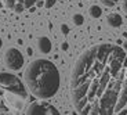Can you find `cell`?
<instances>
[{
	"mask_svg": "<svg viewBox=\"0 0 127 115\" xmlns=\"http://www.w3.org/2000/svg\"><path fill=\"white\" fill-rule=\"evenodd\" d=\"M26 51H28V54H29V56H32V54H33V50H32L31 47H28V50H26Z\"/></svg>",
	"mask_w": 127,
	"mask_h": 115,
	"instance_id": "18",
	"label": "cell"
},
{
	"mask_svg": "<svg viewBox=\"0 0 127 115\" xmlns=\"http://www.w3.org/2000/svg\"><path fill=\"white\" fill-rule=\"evenodd\" d=\"M61 32H62L64 35H68V33H69V26H68L66 24H62V25H61Z\"/></svg>",
	"mask_w": 127,
	"mask_h": 115,
	"instance_id": "13",
	"label": "cell"
},
{
	"mask_svg": "<svg viewBox=\"0 0 127 115\" xmlns=\"http://www.w3.org/2000/svg\"><path fill=\"white\" fill-rule=\"evenodd\" d=\"M89 14L93 17V18H99V17L102 15V8L94 4V6H91L89 8Z\"/></svg>",
	"mask_w": 127,
	"mask_h": 115,
	"instance_id": "9",
	"label": "cell"
},
{
	"mask_svg": "<svg viewBox=\"0 0 127 115\" xmlns=\"http://www.w3.org/2000/svg\"><path fill=\"white\" fill-rule=\"evenodd\" d=\"M26 103L25 83L13 74L0 72V115H22Z\"/></svg>",
	"mask_w": 127,
	"mask_h": 115,
	"instance_id": "3",
	"label": "cell"
},
{
	"mask_svg": "<svg viewBox=\"0 0 127 115\" xmlns=\"http://www.w3.org/2000/svg\"><path fill=\"white\" fill-rule=\"evenodd\" d=\"M37 49L43 54H48L51 51V49H53V43H51V40L47 36H40L37 39Z\"/></svg>",
	"mask_w": 127,
	"mask_h": 115,
	"instance_id": "7",
	"label": "cell"
},
{
	"mask_svg": "<svg viewBox=\"0 0 127 115\" xmlns=\"http://www.w3.org/2000/svg\"><path fill=\"white\" fill-rule=\"evenodd\" d=\"M25 115H61L60 111L53 104L43 100L31 103V106L26 108Z\"/></svg>",
	"mask_w": 127,
	"mask_h": 115,
	"instance_id": "5",
	"label": "cell"
},
{
	"mask_svg": "<svg viewBox=\"0 0 127 115\" xmlns=\"http://www.w3.org/2000/svg\"><path fill=\"white\" fill-rule=\"evenodd\" d=\"M39 0H3L4 7L13 10L15 13H22L24 10L33 7Z\"/></svg>",
	"mask_w": 127,
	"mask_h": 115,
	"instance_id": "6",
	"label": "cell"
},
{
	"mask_svg": "<svg viewBox=\"0 0 127 115\" xmlns=\"http://www.w3.org/2000/svg\"><path fill=\"white\" fill-rule=\"evenodd\" d=\"M99 1H101L104 6H106V7H113L119 0H99Z\"/></svg>",
	"mask_w": 127,
	"mask_h": 115,
	"instance_id": "11",
	"label": "cell"
},
{
	"mask_svg": "<svg viewBox=\"0 0 127 115\" xmlns=\"http://www.w3.org/2000/svg\"><path fill=\"white\" fill-rule=\"evenodd\" d=\"M1 46H3V40H1V38H0V49H1Z\"/></svg>",
	"mask_w": 127,
	"mask_h": 115,
	"instance_id": "19",
	"label": "cell"
},
{
	"mask_svg": "<svg viewBox=\"0 0 127 115\" xmlns=\"http://www.w3.org/2000/svg\"><path fill=\"white\" fill-rule=\"evenodd\" d=\"M24 80L32 94L40 100H47L55 96L61 85L57 65L46 58L32 61L24 72Z\"/></svg>",
	"mask_w": 127,
	"mask_h": 115,
	"instance_id": "2",
	"label": "cell"
},
{
	"mask_svg": "<svg viewBox=\"0 0 127 115\" xmlns=\"http://www.w3.org/2000/svg\"><path fill=\"white\" fill-rule=\"evenodd\" d=\"M123 50L127 53V40H124V43H123Z\"/></svg>",
	"mask_w": 127,
	"mask_h": 115,
	"instance_id": "17",
	"label": "cell"
},
{
	"mask_svg": "<svg viewBox=\"0 0 127 115\" xmlns=\"http://www.w3.org/2000/svg\"><path fill=\"white\" fill-rule=\"evenodd\" d=\"M118 115H127V108H123L122 111H119Z\"/></svg>",
	"mask_w": 127,
	"mask_h": 115,
	"instance_id": "15",
	"label": "cell"
},
{
	"mask_svg": "<svg viewBox=\"0 0 127 115\" xmlns=\"http://www.w3.org/2000/svg\"><path fill=\"white\" fill-rule=\"evenodd\" d=\"M24 62H25V57L18 49L10 47L6 50V53H4V64L8 69L11 71L21 69L24 67Z\"/></svg>",
	"mask_w": 127,
	"mask_h": 115,
	"instance_id": "4",
	"label": "cell"
},
{
	"mask_svg": "<svg viewBox=\"0 0 127 115\" xmlns=\"http://www.w3.org/2000/svg\"><path fill=\"white\" fill-rule=\"evenodd\" d=\"M106 22H108V25L112 26V28H119V26H122V24H123V18H122V15L118 13H111L108 15V18H106Z\"/></svg>",
	"mask_w": 127,
	"mask_h": 115,
	"instance_id": "8",
	"label": "cell"
},
{
	"mask_svg": "<svg viewBox=\"0 0 127 115\" xmlns=\"http://www.w3.org/2000/svg\"><path fill=\"white\" fill-rule=\"evenodd\" d=\"M68 47H69V46H68V43H62V45H61V49H62L64 51H66Z\"/></svg>",
	"mask_w": 127,
	"mask_h": 115,
	"instance_id": "14",
	"label": "cell"
},
{
	"mask_svg": "<svg viewBox=\"0 0 127 115\" xmlns=\"http://www.w3.org/2000/svg\"><path fill=\"white\" fill-rule=\"evenodd\" d=\"M55 3H57V0H46V1H44V7H46V8H51Z\"/></svg>",
	"mask_w": 127,
	"mask_h": 115,
	"instance_id": "12",
	"label": "cell"
},
{
	"mask_svg": "<svg viewBox=\"0 0 127 115\" xmlns=\"http://www.w3.org/2000/svg\"><path fill=\"white\" fill-rule=\"evenodd\" d=\"M126 107H127V106H126Z\"/></svg>",
	"mask_w": 127,
	"mask_h": 115,
	"instance_id": "21",
	"label": "cell"
},
{
	"mask_svg": "<svg viewBox=\"0 0 127 115\" xmlns=\"http://www.w3.org/2000/svg\"><path fill=\"white\" fill-rule=\"evenodd\" d=\"M70 96L79 115H113L127 106V53L112 43H99L76 60Z\"/></svg>",
	"mask_w": 127,
	"mask_h": 115,
	"instance_id": "1",
	"label": "cell"
},
{
	"mask_svg": "<svg viewBox=\"0 0 127 115\" xmlns=\"http://www.w3.org/2000/svg\"><path fill=\"white\" fill-rule=\"evenodd\" d=\"M72 21H73V24H75V25H77V26H80V25H83V24H84V18H83L82 14H73Z\"/></svg>",
	"mask_w": 127,
	"mask_h": 115,
	"instance_id": "10",
	"label": "cell"
},
{
	"mask_svg": "<svg viewBox=\"0 0 127 115\" xmlns=\"http://www.w3.org/2000/svg\"><path fill=\"white\" fill-rule=\"evenodd\" d=\"M0 7H3V4H1V1H0Z\"/></svg>",
	"mask_w": 127,
	"mask_h": 115,
	"instance_id": "20",
	"label": "cell"
},
{
	"mask_svg": "<svg viewBox=\"0 0 127 115\" xmlns=\"http://www.w3.org/2000/svg\"><path fill=\"white\" fill-rule=\"evenodd\" d=\"M123 10H124V13L127 14V0H123Z\"/></svg>",
	"mask_w": 127,
	"mask_h": 115,
	"instance_id": "16",
	"label": "cell"
}]
</instances>
